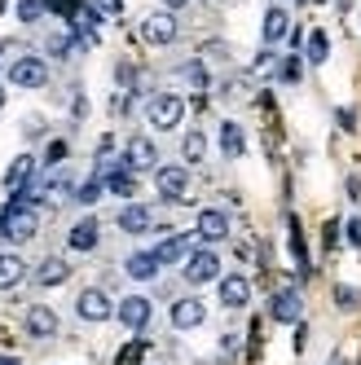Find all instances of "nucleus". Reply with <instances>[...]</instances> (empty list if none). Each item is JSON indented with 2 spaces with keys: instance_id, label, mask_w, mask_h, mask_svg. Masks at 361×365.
<instances>
[{
  "instance_id": "f257e3e1",
  "label": "nucleus",
  "mask_w": 361,
  "mask_h": 365,
  "mask_svg": "<svg viewBox=\"0 0 361 365\" xmlns=\"http://www.w3.org/2000/svg\"><path fill=\"white\" fill-rule=\"evenodd\" d=\"M36 229H40L36 207H18V202H9L5 216H0V242H31Z\"/></svg>"
},
{
  "instance_id": "f03ea898",
  "label": "nucleus",
  "mask_w": 361,
  "mask_h": 365,
  "mask_svg": "<svg viewBox=\"0 0 361 365\" xmlns=\"http://www.w3.org/2000/svg\"><path fill=\"white\" fill-rule=\"evenodd\" d=\"M146 115H150V123L159 128V133H168V128H176L180 115H185V101H180L176 93H154L150 106H146Z\"/></svg>"
},
{
  "instance_id": "7ed1b4c3",
  "label": "nucleus",
  "mask_w": 361,
  "mask_h": 365,
  "mask_svg": "<svg viewBox=\"0 0 361 365\" xmlns=\"http://www.w3.org/2000/svg\"><path fill=\"white\" fill-rule=\"evenodd\" d=\"M141 40L154 44V48L172 44V40H176V18L163 14V9H159V14H146V18H141Z\"/></svg>"
},
{
  "instance_id": "20e7f679",
  "label": "nucleus",
  "mask_w": 361,
  "mask_h": 365,
  "mask_svg": "<svg viewBox=\"0 0 361 365\" xmlns=\"http://www.w3.org/2000/svg\"><path fill=\"white\" fill-rule=\"evenodd\" d=\"M9 80H14L18 88H44V84H49V62H44V58H18V62L9 66Z\"/></svg>"
},
{
  "instance_id": "39448f33",
  "label": "nucleus",
  "mask_w": 361,
  "mask_h": 365,
  "mask_svg": "<svg viewBox=\"0 0 361 365\" xmlns=\"http://www.w3.org/2000/svg\"><path fill=\"white\" fill-rule=\"evenodd\" d=\"M220 277V255L216 251H194L190 259H185V282L190 286H208V282H216Z\"/></svg>"
},
{
  "instance_id": "423d86ee",
  "label": "nucleus",
  "mask_w": 361,
  "mask_h": 365,
  "mask_svg": "<svg viewBox=\"0 0 361 365\" xmlns=\"http://www.w3.org/2000/svg\"><path fill=\"white\" fill-rule=\"evenodd\" d=\"M75 312H80L84 322H106V317H115V304H111L106 291L88 286V291H80V299H75Z\"/></svg>"
},
{
  "instance_id": "0eeeda50",
  "label": "nucleus",
  "mask_w": 361,
  "mask_h": 365,
  "mask_svg": "<svg viewBox=\"0 0 361 365\" xmlns=\"http://www.w3.org/2000/svg\"><path fill=\"white\" fill-rule=\"evenodd\" d=\"M154 185H159L163 198H185V190H190V172L180 168V163H163V168H154Z\"/></svg>"
},
{
  "instance_id": "6e6552de",
  "label": "nucleus",
  "mask_w": 361,
  "mask_h": 365,
  "mask_svg": "<svg viewBox=\"0 0 361 365\" xmlns=\"http://www.w3.org/2000/svg\"><path fill=\"white\" fill-rule=\"evenodd\" d=\"M123 163H128V172H150L154 163H159V150H154L150 137H133L128 150H123Z\"/></svg>"
},
{
  "instance_id": "1a4fd4ad",
  "label": "nucleus",
  "mask_w": 361,
  "mask_h": 365,
  "mask_svg": "<svg viewBox=\"0 0 361 365\" xmlns=\"http://www.w3.org/2000/svg\"><path fill=\"white\" fill-rule=\"evenodd\" d=\"M194 242H203V238H198V229H194V233H172L168 242H159V247H154V259H159V264H172V259H185V255H194Z\"/></svg>"
},
{
  "instance_id": "9d476101",
  "label": "nucleus",
  "mask_w": 361,
  "mask_h": 365,
  "mask_svg": "<svg viewBox=\"0 0 361 365\" xmlns=\"http://www.w3.org/2000/svg\"><path fill=\"white\" fill-rule=\"evenodd\" d=\"M269 312H273V322H282V326H300L304 299H300L295 291H278V295L269 299Z\"/></svg>"
},
{
  "instance_id": "9b49d317",
  "label": "nucleus",
  "mask_w": 361,
  "mask_h": 365,
  "mask_svg": "<svg viewBox=\"0 0 361 365\" xmlns=\"http://www.w3.org/2000/svg\"><path fill=\"white\" fill-rule=\"evenodd\" d=\"M225 233H229V216L220 207H203L198 212V238L203 242H225Z\"/></svg>"
},
{
  "instance_id": "f8f14e48",
  "label": "nucleus",
  "mask_w": 361,
  "mask_h": 365,
  "mask_svg": "<svg viewBox=\"0 0 361 365\" xmlns=\"http://www.w3.org/2000/svg\"><path fill=\"white\" fill-rule=\"evenodd\" d=\"M203 322H208V308H203V299H176V304H172V326H176V330H198Z\"/></svg>"
},
{
  "instance_id": "ddd939ff",
  "label": "nucleus",
  "mask_w": 361,
  "mask_h": 365,
  "mask_svg": "<svg viewBox=\"0 0 361 365\" xmlns=\"http://www.w3.org/2000/svg\"><path fill=\"white\" fill-rule=\"evenodd\" d=\"M115 317H119L128 330H146V322H150V299H141V295H128V299H119Z\"/></svg>"
},
{
  "instance_id": "4468645a",
  "label": "nucleus",
  "mask_w": 361,
  "mask_h": 365,
  "mask_svg": "<svg viewBox=\"0 0 361 365\" xmlns=\"http://www.w3.org/2000/svg\"><path fill=\"white\" fill-rule=\"evenodd\" d=\"M22 326H27V334H36V339H49V334H58V312L44 308V304H31Z\"/></svg>"
},
{
  "instance_id": "2eb2a0df",
  "label": "nucleus",
  "mask_w": 361,
  "mask_h": 365,
  "mask_svg": "<svg viewBox=\"0 0 361 365\" xmlns=\"http://www.w3.org/2000/svg\"><path fill=\"white\" fill-rule=\"evenodd\" d=\"M123 273L133 282H154L159 277V259H154V251H133L123 259Z\"/></svg>"
},
{
  "instance_id": "dca6fc26",
  "label": "nucleus",
  "mask_w": 361,
  "mask_h": 365,
  "mask_svg": "<svg viewBox=\"0 0 361 365\" xmlns=\"http://www.w3.org/2000/svg\"><path fill=\"white\" fill-rule=\"evenodd\" d=\"M247 299H251V282L247 277H220V304L225 308H247Z\"/></svg>"
},
{
  "instance_id": "f3484780",
  "label": "nucleus",
  "mask_w": 361,
  "mask_h": 365,
  "mask_svg": "<svg viewBox=\"0 0 361 365\" xmlns=\"http://www.w3.org/2000/svg\"><path fill=\"white\" fill-rule=\"evenodd\" d=\"M265 44H282V40H287L291 36V18H287V9H282V5H273L269 14H265Z\"/></svg>"
},
{
  "instance_id": "a211bd4d",
  "label": "nucleus",
  "mask_w": 361,
  "mask_h": 365,
  "mask_svg": "<svg viewBox=\"0 0 361 365\" xmlns=\"http://www.w3.org/2000/svg\"><path fill=\"white\" fill-rule=\"evenodd\" d=\"M150 225H154V212H150V207H141V202H128L123 212H119V229L123 233H146Z\"/></svg>"
},
{
  "instance_id": "6ab92c4d",
  "label": "nucleus",
  "mask_w": 361,
  "mask_h": 365,
  "mask_svg": "<svg viewBox=\"0 0 361 365\" xmlns=\"http://www.w3.org/2000/svg\"><path fill=\"white\" fill-rule=\"evenodd\" d=\"M101 180H106V190L119 194V198H133V190H137V180H133V172H128V163H119V168H101Z\"/></svg>"
},
{
  "instance_id": "aec40b11",
  "label": "nucleus",
  "mask_w": 361,
  "mask_h": 365,
  "mask_svg": "<svg viewBox=\"0 0 361 365\" xmlns=\"http://www.w3.org/2000/svg\"><path fill=\"white\" fill-rule=\"evenodd\" d=\"M97 238H101V229H97V220H93V216H84L80 225H75V229L66 233L71 251H93V247H97Z\"/></svg>"
},
{
  "instance_id": "412c9836",
  "label": "nucleus",
  "mask_w": 361,
  "mask_h": 365,
  "mask_svg": "<svg viewBox=\"0 0 361 365\" xmlns=\"http://www.w3.org/2000/svg\"><path fill=\"white\" fill-rule=\"evenodd\" d=\"M31 176H36V159H31V154H18V159L9 163V172H5V190H14V194H18Z\"/></svg>"
},
{
  "instance_id": "4be33fe9",
  "label": "nucleus",
  "mask_w": 361,
  "mask_h": 365,
  "mask_svg": "<svg viewBox=\"0 0 361 365\" xmlns=\"http://www.w3.org/2000/svg\"><path fill=\"white\" fill-rule=\"evenodd\" d=\"M22 277H27V264H22V255L0 251V291H14Z\"/></svg>"
},
{
  "instance_id": "5701e85b",
  "label": "nucleus",
  "mask_w": 361,
  "mask_h": 365,
  "mask_svg": "<svg viewBox=\"0 0 361 365\" xmlns=\"http://www.w3.org/2000/svg\"><path fill=\"white\" fill-rule=\"evenodd\" d=\"M66 277H71V264H66V259H58V255H49L44 264L36 269V282L40 286H62Z\"/></svg>"
},
{
  "instance_id": "b1692460",
  "label": "nucleus",
  "mask_w": 361,
  "mask_h": 365,
  "mask_svg": "<svg viewBox=\"0 0 361 365\" xmlns=\"http://www.w3.org/2000/svg\"><path fill=\"white\" fill-rule=\"evenodd\" d=\"M220 150L229 154V159H238V154L247 150V133H243V128H238L234 119H229V123H220Z\"/></svg>"
},
{
  "instance_id": "393cba45",
  "label": "nucleus",
  "mask_w": 361,
  "mask_h": 365,
  "mask_svg": "<svg viewBox=\"0 0 361 365\" xmlns=\"http://www.w3.org/2000/svg\"><path fill=\"white\" fill-rule=\"evenodd\" d=\"M146 352H150L146 339H133V344H123V348H119L115 365H141V361H146Z\"/></svg>"
},
{
  "instance_id": "a878e982",
  "label": "nucleus",
  "mask_w": 361,
  "mask_h": 365,
  "mask_svg": "<svg viewBox=\"0 0 361 365\" xmlns=\"http://www.w3.org/2000/svg\"><path fill=\"white\" fill-rule=\"evenodd\" d=\"M203 154H208V141H203V133L194 128V133H190L185 141H180V159H185V163H198Z\"/></svg>"
},
{
  "instance_id": "bb28decb",
  "label": "nucleus",
  "mask_w": 361,
  "mask_h": 365,
  "mask_svg": "<svg viewBox=\"0 0 361 365\" xmlns=\"http://www.w3.org/2000/svg\"><path fill=\"white\" fill-rule=\"evenodd\" d=\"M326 53H330V40H326V31H308V62H313V66H322L326 62Z\"/></svg>"
},
{
  "instance_id": "cd10ccee",
  "label": "nucleus",
  "mask_w": 361,
  "mask_h": 365,
  "mask_svg": "<svg viewBox=\"0 0 361 365\" xmlns=\"http://www.w3.org/2000/svg\"><path fill=\"white\" fill-rule=\"evenodd\" d=\"M101 185H106V180H101V176H93V180H84V185L75 190V198H80V202L88 207V202H97V198H101Z\"/></svg>"
},
{
  "instance_id": "c85d7f7f",
  "label": "nucleus",
  "mask_w": 361,
  "mask_h": 365,
  "mask_svg": "<svg viewBox=\"0 0 361 365\" xmlns=\"http://www.w3.org/2000/svg\"><path fill=\"white\" fill-rule=\"evenodd\" d=\"M18 22H36L40 14H44V0H18Z\"/></svg>"
},
{
  "instance_id": "c756f323",
  "label": "nucleus",
  "mask_w": 361,
  "mask_h": 365,
  "mask_svg": "<svg viewBox=\"0 0 361 365\" xmlns=\"http://www.w3.org/2000/svg\"><path fill=\"white\" fill-rule=\"evenodd\" d=\"M361 304V295L352 291V286H335V308H344V312H352Z\"/></svg>"
},
{
  "instance_id": "7c9ffc66",
  "label": "nucleus",
  "mask_w": 361,
  "mask_h": 365,
  "mask_svg": "<svg viewBox=\"0 0 361 365\" xmlns=\"http://www.w3.org/2000/svg\"><path fill=\"white\" fill-rule=\"evenodd\" d=\"M88 5H93L101 18H119V14H123V0H88Z\"/></svg>"
},
{
  "instance_id": "2f4dec72",
  "label": "nucleus",
  "mask_w": 361,
  "mask_h": 365,
  "mask_svg": "<svg viewBox=\"0 0 361 365\" xmlns=\"http://www.w3.org/2000/svg\"><path fill=\"white\" fill-rule=\"evenodd\" d=\"M278 75H282V80H287V84H295L300 75H304V62H300V58H287V62H282V71H278Z\"/></svg>"
},
{
  "instance_id": "473e14b6",
  "label": "nucleus",
  "mask_w": 361,
  "mask_h": 365,
  "mask_svg": "<svg viewBox=\"0 0 361 365\" xmlns=\"http://www.w3.org/2000/svg\"><path fill=\"white\" fill-rule=\"evenodd\" d=\"M185 80H190L194 88H203V84H208V71H203V62H190V66H185Z\"/></svg>"
},
{
  "instance_id": "72a5a7b5",
  "label": "nucleus",
  "mask_w": 361,
  "mask_h": 365,
  "mask_svg": "<svg viewBox=\"0 0 361 365\" xmlns=\"http://www.w3.org/2000/svg\"><path fill=\"white\" fill-rule=\"evenodd\" d=\"M44 159H49V163H62V159H66V141H54V145H49V154H44Z\"/></svg>"
},
{
  "instance_id": "f704fd0d",
  "label": "nucleus",
  "mask_w": 361,
  "mask_h": 365,
  "mask_svg": "<svg viewBox=\"0 0 361 365\" xmlns=\"http://www.w3.org/2000/svg\"><path fill=\"white\" fill-rule=\"evenodd\" d=\"M115 80H119V84H133V80H137V71L128 66V62H119V71H115Z\"/></svg>"
},
{
  "instance_id": "c9c22d12",
  "label": "nucleus",
  "mask_w": 361,
  "mask_h": 365,
  "mask_svg": "<svg viewBox=\"0 0 361 365\" xmlns=\"http://www.w3.org/2000/svg\"><path fill=\"white\" fill-rule=\"evenodd\" d=\"M348 242L361 247V220H348Z\"/></svg>"
},
{
  "instance_id": "e433bc0d",
  "label": "nucleus",
  "mask_w": 361,
  "mask_h": 365,
  "mask_svg": "<svg viewBox=\"0 0 361 365\" xmlns=\"http://www.w3.org/2000/svg\"><path fill=\"white\" fill-rule=\"evenodd\" d=\"M335 238H340V225H335V220H326V247H340Z\"/></svg>"
},
{
  "instance_id": "4c0bfd02",
  "label": "nucleus",
  "mask_w": 361,
  "mask_h": 365,
  "mask_svg": "<svg viewBox=\"0 0 361 365\" xmlns=\"http://www.w3.org/2000/svg\"><path fill=\"white\" fill-rule=\"evenodd\" d=\"M0 365H22V361L18 356H0Z\"/></svg>"
},
{
  "instance_id": "58836bf2",
  "label": "nucleus",
  "mask_w": 361,
  "mask_h": 365,
  "mask_svg": "<svg viewBox=\"0 0 361 365\" xmlns=\"http://www.w3.org/2000/svg\"><path fill=\"white\" fill-rule=\"evenodd\" d=\"M180 5H190V0H168V9H180Z\"/></svg>"
},
{
  "instance_id": "ea45409f",
  "label": "nucleus",
  "mask_w": 361,
  "mask_h": 365,
  "mask_svg": "<svg viewBox=\"0 0 361 365\" xmlns=\"http://www.w3.org/2000/svg\"><path fill=\"white\" fill-rule=\"evenodd\" d=\"M330 365H344V356H335V361H330Z\"/></svg>"
},
{
  "instance_id": "a19ab883",
  "label": "nucleus",
  "mask_w": 361,
  "mask_h": 365,
  "mask_svg": "<svg viewBox=\"0 0 361 365\" xmlns=\"http://www.w3.org/2000/svg\"><path fill=\"white\" fill-rule=\"evenodd\" d=\"M0 106H5V93H0Z\"/></svg>"
}]
</instances>
